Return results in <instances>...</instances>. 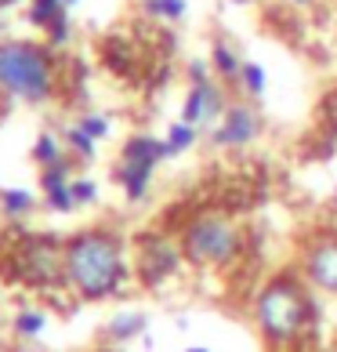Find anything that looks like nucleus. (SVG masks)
Masks as SVG:
<instances>
[{"instance_id":"nucleus-26","label":"nucleus","mask_w":337,"mask_h":352,"mask_svg":"<svg viewBox=\"0 0 337 352\" xmlns=\"http://www.w3.org/2000/svg\"><path fill=\"white\" fill-rule=\"evenodd\" d=\"M236 4H247V0H236Z\"/></svg>"},{"instance_id":"nucleus-3","label":"nucleus","mask_w":337,"mask_h":352,"mask_svg":"<svg viewBox=\"0 0 337 352\" xmlns=\"http://www.w3.org/2000/svg\"><path fill=\"white\" fill-rule=\"evenodd\" d=\"M308 302L301 294V287H294L290 280H276L257 294V323L268 334V342H290L301 334Z\"/></svg>"},{"instance_id":"nucleus-7","label":"nucleus","mask_w":337,"mask_h":352,"mask_svg":"<svg viewBox=\"0 0 337 352\" xmlns=\"http://www.w3.org/2000/svg\"><path fill=\"white\" fill-rule=\"evenodd\" d=\"M257 116L251 106H229V113L222 116V124L211 131V142L222 149H243L247 142L257 138Z\"/></svg>"},{"instance_id":"nucleus-1","label":"nucleus","mask_w":337,"mask_h":352,"mask_svg":"<svg viewBox=\"0 0 337 352\" xmlns=\"http://www.w3.org/2000/svg\"><path fill=\"white\" fill-rule=\"evenodd\" d=\"M127 276L120 240L109 232H80L66 243V280L84 298H109Z\"/></svg>"},{"instance_id":"nucleus-5","label":"nucleus","mask_w":337,"mask_h":352,"mask_svg":"<svg viewBox=\"0 0 337 352\" xmlns=\"http://www.w3.org/2000/svg\"><path fill=\"white\" fill-rule=\"evenodd\" d=\"M160 160H171L167 156V146L163 138H152V135H135L131 142L124 146L120 153V171H116V178H120L124 186V197L127 200H146L149 197V186H152V171H156Z\"/></svg>"},{"instance_id":"nucleus-12","label":"nucleus","mask_w":337,"mask_h":352,"mask_svg":"<svg viewBox=\"0 0 337 352\" xmlns=\"http://www.w3.org/2000/svg\"><path fill=\"white\" fill-rule=\"evenodd\" d=\"M33 160L40 164V167H51V164L66 160V156H62V146L55 142V135H40V138H36V146H33Z\"/></svg>"},{"instance_id":"nucleus-20","label":"nucleus","mask_w":337,"mask_h":352,"mask_svg":"<svg viewBox=\"0 0 337 352\" xmlns=\"http://www.w3.org/2000/svg\"><path fill=\"white\" fill-rule=\"evenodd\" d=\"M66 138H69V149H76L80 156H91V153H95V138H91L80 124H73L69 131H66Z\"/></svg>"},{"instance_id":"nucleus-21","label":"nucleus","mask_w":337,"mask_h":352,"mask_svg":"<svg viewBox=\"0 0 337 352\" xmlns=\"http://www.w3.org/2000/svg\"><path fill=\"white\" fill-rule=\"evenodd\" d=\"M80 127H84V131L91 135V138H106L109 135V116H98V113H91V116H84V120H80Z\"/></svg>"},{"instance_id":"nucleus-19","label":"nucleus","mask_w":337,"mask_h":352,"mask_svg":"<svg viewBox=\"0 0 337 352\" xmlns=\"http://www.w3.org/2000/svg\"><path fill=\"white\" fill-rule=\"evenodd\" d=\"M15 331H19V334H25V338L40 334V331H44V312H36V309H25V312H19Z\"/></svg>"},{"instance_id":"nucleus-4","label":"nucleus","mask_w":337,"mask_h":352,"mask_svg":"<svg viewBox=\"0 0 337 352\" xmlns=\"http://www.w3.org/2000/svg\"><path fill=\"white\" fill-rule=\"evenodd\" d=\"M185 254L200 265H229L240 251V232L225 214H200L185 229Z\"/></svg>"},{"instance_id":"nucleus-17","label":"nucleus","mask_w":337,"mask_h":352,"mask_svg":"<svg viewBox=\"0 0 337 352\" xmlns=\"http://www.w3.org/2000/svg\"><path fill=\"white\" fill-rule=\"evenodd\" d=\"M44 200H47V207H51V211H58V214H69L73 207H76V197H73V182H69V186H58V189L44 192Z\"/></svg>"},{"instance_id":"nucleus-13","label":"nucleus","mask_w":337,"mask_h":352,"mask_svg":"<svg viewBox=\"0 0 337 352\" xmlns=\"http://www.w3.org/2000/svg\"><path fill=\"white\" fill-rule=\"evenodd\" d=\"M138 331H146V316H138V312H127V316H116L109 323V334L116 342H124V338H135Z\"/></svg>"},{"instance_id":"nucleus-18","label":"nucleus","mask_w":337,"mask_h":352,"mask_svg":"<svg viewBox=\"0 0 337 352\" xmlns=\"http://www.w3.org/2000/svg\"><path fill=\"white\" fill-rule=\"evenodd\" d=\"M146 11L156 19H181L185 15V0H146Z\"/></svg>"},{"instance_id":"nucleus-9","label":"nucleus","mask_w":337,"mask_h":352,"mask_svg":"<svg viewBox=\"0 0 337 352\" xmlns=\"http://www.w3.org/2000/svg\"><path fill=\"white\" fill-rule=\"evenodd\" d=\"M196 135H200V127H196V124H189V120L171 124V127H167V138H163L167 156H181V153L192 146V142H196Z\"/></svg>"},{"instance_id":"nucleus-8","label":"nucleus","mask_w":337,"mask_h":352,"mask_svg":"<svg viewBox=\"0 0 337 352\" xmlns=\"http://www.w3.org/2000/svg\"><path fill=\"white\" fill-rule=\"evenodd\" d=\"M305 276H308V283H316L319 291L337 294V240H323L308 251Z\"/></svg>"},{"instance_id":"nucleus-27","label":"nucleus","mask_w":337,"mask_h":352,"mask_svg":"<svg viewBox=\"0 0 337 352\" xmlns=\"http://www.w3.org/2000/svg\"><path fill=\"white\" fill-rule=\"evenodd\" d=\"M297 4H308V0H297Z\"/></svg>"},{"instance_id":"nucleus-14","label":"nucleus","mask_w":337,"mask_h":352,"mask_svg":"<svg viewBox=\"0 0 337 352\" xmlns=\"http://www.w3.org/2000/svg\"><path fill=\"white\" fill-rule=\"evenodd\" d=\"M0 204H4V211L11 218H22V214H30V207H33V197L25 189H4L0 192Z\"/></svg>"},{"instance_id":"nucleus-25","label":"nucleus","mask_w":337,"mask_h":352,"mask_svg":"<svg viewBox=\"0 0 337 352\" xmlns=\"http://www.w3.org/2000/svg\"><path fill=\"white\" fill-rule=\"evenodd\" d=\"M69 4H76V0H66V8H69Z\"/></svg>"},{"instance_id":"nucleus-16","label":"nucleus","mask_w":337,"mask_h":352,"mask_svg":"<svg viewBox=\"0 0 337 352\" xmlns=\"http://www.w3.org/2000/svg\"><path fill=\"white\" fill-rule=\"evenodd\" d=\"M240 84H243V91H247V95H262V91H265V69L257 66V62H243Z\"/></svg>"},{"instance_id":"nucleus-10","label":"nucleus","mask_w":337,"mask_h":352,"mask_svg":"<svg viewBox=\"0 0 337 352\" xmlns=\"http://www.w3.org/2000/svg\"><path fill=\"white\" fill-rule=\"evenodd\" d=\"M211 66L218 76H225V80H240V69H243V62L236 58V51H232L229 44L218 41L214 51H211Z\"/></svg>"},{"instance_id":"nucleus-23","label":"nucleus","mask_w":337,"mask_h":352,"mask_svg":"<svg viewBox=\"0 0 337 352\" xmlns=\"http://www.w3.org/2000/svg\"><path fill=\"white\" fill-rule=\"evenodd\" d=\"M11 4H15V0H0V8H11Z\"/></svg>"},{"instance_id":"nucleus-2","label":"nucleus","mask_w":337,"mask_h":352,"mask_svg":"<svg viewBox=\"0 0 337 352\" xmlns=\"http://www.w3.org/2000/svg\"><path fill=\"white\" fill-rule=\"evenodd\" d=\"M0 91L19 102H47L55 91L51 55L25 41L0 44Z\"/></svg>"},{"instance_id":"nucleus-22","label":"nucleus","mask_w":337,"mask_h":352,"mask_svg":"<svg viewBox=\"0 0 337 352\" xmlns=\"http://www.w3.org/2000/svg\"><path fill=\"white\" fill-rule=\"evenodd\" d=\"M73 197H76V204H91V200L98 197V186L91 178H76L73 182Z\"/></svg>"},{"instance_id":"nucleus-6","label":"nucleus","mask_w":337,"mask_h":352,"mask_svg":"<svg viewBox=\"0 0 337 352\" xmlns=\"http://www.w3.org/2000/svg\"><path fill=\"white\" fill-rule=\"evenodd\" d=\"M229 113V102H225V91L218 87L214 80H203V84H192L189 95H185V106H181V120L196 124V127H214L222 124V116Z\"/></svg>"},{"instance_id":"nucleus-24","label":"nucleus","mask_w":337,"mask_h":352,"mask_svg":"<svg viewBox=\"0 0 337 352\" xmlns=\"http://www.w3.org/2000/svg\"><path fill=\"white\" fill-rule=\"evenodd\" d=\"M185 352H207V349H200V345H192V349H185Z\"/></svg>"},{"instance_id":"nucleus-11","label":"nucleus","mask_w":337,"mask_h":352,"mask_svg":"<svg viewBox=\"0 0 337 352\" xmlns=\"http://www.w3.org/2000/svg\"><path fill=\"white\" fill-rule=\"evenodd\" d=\"M33 22L44 30L62 25L66 22V0H33Z\"/></svg>"},{"instance_id":"nucleus-15","label":"nucleus","mask_w":337,"mask_h":352,"mask_svg":"<svg viewBox=\"0 0 337 352\" xmlns=\"http://www.w3.org/2000/svg\"><path fill=\"white\" fill-rule=\"evenodd\" d=\"M58 186H69V160H58V164H51V167H40V189L51 192V189H58Z\"/></svg>"}]
</instances>
